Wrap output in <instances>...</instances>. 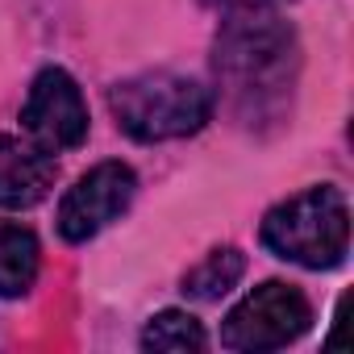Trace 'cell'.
<instances>
[{
  "instance_id": "obj_1",
  "label": "cell",
  "mask_w": 354,
  "mask_h": 354,
  "mask_svg": "<svg viewBox=\"0 0 354 354\" xmlns=\"http://www.w3.org/2000/svg\"><path fill=\"white\" fill-rule=\"evenodd\" d=\"M213 71L225 96V109L242 125L275 121L283 117L296 71H300V46L288 21H279L267 9H242L234 13L217 34Z\"/></svg>"
},
{
  "instance_id": "obj_2",
  "label": "cell",
  "mask_w": 354,
  "mask_h": 354,
  "mask_svg": "<svg viewBox=\"0 0 354 354\" xmlns=\"http://www.w3.org/2000/svg\"><path fill=\"white\" fill-rule=\"evenodd\" d=\"M263 246L296 267L308 271H325L337 267L350 250V209L346 196L329 184L321 188H304L296 196H288L283 205H275L263 217L259 230Z\"/></svg>"
},
{
  "instance_id": "obj_3",
  "label": "cell",
  "mask_w": 354,
  "mask_h": 354,
  "mask_svg": "<svg viewBox=\"0 0 354 354\" xmlns=\"http://www.w3.org/2000/svg\"><path fill=\"white\" fill-rule=\"evenodd\" d=\"M109 109L117 117V129H125L133 142H171L205 129V121L213 117V96L188 75L146 71L109 88Z\"/></svg>"
},
{
  "instance_id": "obj_4",
  "label": "cell",
  "mask_w": 354,
  "mask_h": 354,
  "mask_svg": "<svg viewBox=\"0 0 354 354\" xmlns=\"http://www.w3.org/2000/svg\"><path fill=\"white\" fill-rule=\"evenodd\" d=\"M313 325V304L300 288L267 279L242 304L230 308L221 325V346L242 350V354H263V350H283Z\"/></svg>"
},
{
  "instance_id": "obj_5",
  "label": "cell",
  "mask_w": 354,
  "mask_h": 354,
  "mask_svg": "<svg viewBox=\"0 0 354 354\" xmlns=\"http://www.w3.org/2000/svg\"><path fill=\"white\" fill-rule=\"evenodd\" d=\"M21 125H26L30 142L42 146L46 154L80 146L88 138V104H84L80 84L63 67L38 71L30 84V96L21 104Z\"/></svg>"
},
{
  "instance_id": "obj_6",
  "label": "cell",
  "mask_w": 354,
  "mask_h": 354,
  "mask_svg": "<svg viewBox=\"0 0 354 354\" xmlns=\"http://www.w3.org/2000/svg\"><path fill=\"white\" fill-rule=\"evenodd\" d=\"M133 192H138V180H133V171L125 162H100V167H92L88 175H80L75 188L59 205V217H55L59 234L67 242L96 238L104 225H113L129 209Z\"/></svg>"
},
{
  "instance_id": "obj_7",
  "label": "cell",
  "mask_w": 354,
  "mask_h": 354,
  "mask_svg": "<svg viewBox=\"0 0 354 354\" xmlns=\"http://www.w3.org/2000/svg\"><path fill=\"white\" fill-rule=\"evenodd\" d=\"M55 158L21 138L0 133V209H34L55 188Z\"/></svg>"
},
{
  "instance_id": "obj_8",
  "label": "cell",
  "mask_w": 354,
  "mask_h": 354,
  "mask_svg": "<svg viewBox=\"0 0 354 354\" xmlns=\"http://www.w3.org/2000/svg\"><path fill=\"white\" fill-rule=\"evenodd\" d=\"M38 263H42L38 238L26 225L0 221V296L5 300L26 296L38 279Z\"/></svg>"
},
{
  "instance_id": "obj_9",
  "label": "cell",
  "mask_w": 354,
  "mask_h": 354,
  "mask_svg": "<svg viewBox=\"0 0 354 354\" xmlns=\"http://www.w3.org/2000/svg\"><path fill=\"white\" fill-rule=\"evenodd\" d=\"M246 271V254L234 246H221L213 254H205V263H196L184 275V296L192 300H221Z\"/></svg>"
},
{
  "instance_id": "obj_10",
  "label": "cell",
  "mask_w": 354,
  "mask_h": 354,
  "mask_svg": "<svg viewBox=\"0 0 354 354\" xmlns=\"http://www.w3.org/2000/svg\"><path fill=\"white\" fill-rule=\"evenodd\" d=\"M205 325L192 313L167 308L158 317H150V325L142 329V346L146 350H162V354H184V350H205Z\"/></svg>"
},
{
  "instance_id": "obj_11",
  "label": "cell",
  "mask_w": 354,
  "mask_h": 354,
  "mask_svg": "<svg viewBox=\"0 0 354 354\" xmlns=\"http://www.w3.org/2000/svg\"><path fill=\"white\" fill-rule=\"evenodd\" d=\"M205 5H213V9H230V5H238V0H205Z\"/></svg>"
}]
</instances>
